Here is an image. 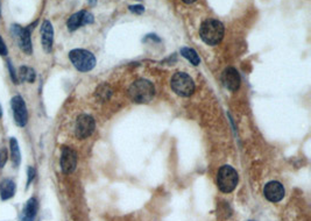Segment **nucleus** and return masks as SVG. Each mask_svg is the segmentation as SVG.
I'll return each mask as SVG.
<instances>
[{
  "instance_id": "1",
  "label": "nucleus",
  "mask_w": 311,
  "mask_h": 221,
  "mask_svg": "<svg viewBox=\"0 0 311 221\" xmlns=\"http://www.w3.org/2000/svg\"><path fill=\"white\" fill-rule=\"evenodd\" d=\"M224 25L216 19H208L200 27L201 39L209 46H217L224 37Z\"/></svg>"
},
{
  "instance_id": "2",
  "label": "nucleus",
  "mask_w": 311,
  "mask_h": 221,
  "mask_svg": "<svg viewBox=\"0 0 311 221\" xmlns=\"http://www.w3.org/2000/svg\"><path fill=\"white\" fill-rule=\"evenodd\" d=\"M130 98L137 104H148L155 95V89L147 80H138L130 86Z\"/></svg>"
},
{
  "instance_id": "3",
  "label": "nucleus",
  "mask_w": 311,
  "mask_h": 221,
  "mask_svg": "<svg viewBox=\"0 0 311 221\" xmlns=\"http://www.w3.org/2000/svg\"><path fill=\"white\" fill-rule=\"evenodd\" d=\"M238 172L230 166H223L217 174V185L224 193H230L238 185Z\"/></svg>"
},
{
  "instance_id": "4",
  "label": "nucleus",
  "mask_w": 311,
  "mask_h": 221,
  "mask_svg": "<svg viewBox=\"0 0 311 221\" xmlns=\"http://www.w3.org/2000/svg\"><path fill=\"white\" fill-rule=\"evenodd\" d=\"M69 58L75 68L82 72L91 71L96 65V57L91 51L85 49H74L69 52Z\"/></svg>"
},
{
  "instance_id": "5",
  "label": "nucleus",
  "mask_w": 311,
  "mask_h": 221,
  "mask_svg": "<svg viewBox=\"0 0 311 221\" xmlns=\"http://www.w3.org/2000/svg\"><path fill=\"white\" fill-rule=\"evenodd\" d=\"M170 86L176 95L181 97H189L195 92L193 78L185 72H176L171 78Z\"/></svg>"
},
{
  "instance_id": "6",
  "label": "nucleus",
  "mask_w": 311,
  "mask_h": 221,
  "mask_svg": "<svg viewBox=\"0 0 311 221\" xmlns=\"http://www.w3.org/2000/svg\"><path fill=\"white\" fill-rule=\"evenodd\" d=\"M96 123L95 119L91 115L88 114H81L76 120V125H75V134L78 138L84 140V138L89 137L95 130Z\"/></svg>"
},
{
  "instance_id": "7",
  "label": "nucleus",
  "mask_w": 311,
  "mask_h": 221,
  "mask_svg": "<svg viewBox=\"0 0 311 221\" xmlns=\"http://www.w3.org/2000/svg\"><path fill=\"white\" fill-rule=\"evenodd\" d=\"M12 34L18 41L20 49L25 52V54L31 55L33 52L32 46V39H31V28H24L21 26L13 25L12 26Z\"/></svg>"
},
{
  "instance_id": "8",
  "label": "nucleus",
  "mask_w": 311,
  "mask_h": 221,
  "mask_svg": "<svg viewBox=\"0 0 311 221\" xmlns=\"http://www.w3.org/2000/svg\"><path fill=\"white\" fill-rule=\"evenodd\" d=\"M11 105H12L16 123L19 127H25L28 121V112L27 107H26L25 100L22 99L20 96H16L11 100Z\"/></svg>"
},
{
  "instance_id": "9",
  "label": "nucleus",
  "mask_w": 311,
  "mask_h": 221,
  "mask_svg": "<svg viewBox=\"0 0 311 221\" xmlns=\"http://www.w3.org/2000/svg\"><path fill=\"white\" fill-rule=\"evenodd\" d=\"M264 194L266 199L271 201V203H279L284 198L286 190L280 182L272 181L265 185Z\"/></svg>"
},
{
  "instance_id": "10",
  "label": "nucleus",
  "mask_w": 311,
  "mask_h": 221,
  "mask_svg": "<svg viewBox=\"0 0 311 221\" xmlns=\"http://www.w3.org/2000/svg\"><path fill=\"white\" fill-rule=\"evenodd\" d=\"M95 18H93L92 13L88 12V11H80V12L75 13L71 16L68 21H67V27L70 32H74L84 25L92 24Z\"/></svg>"
},
{
  "instance_id": "11",
  "label": "nucleus",
  "mask_w": 311,
  "mask_h": 221,
  "mask_svg": "<svg viewBox=\"0 0 311 221\" xmlns=\"http://www.w3.org/2000/svg\"><path fill=\"white\" fill-rule=\"evenodd\" d=\"M77 167V154L74 149L63 147L61 154V169L66 175L73 174Z\"/></svg>"
},
{
  "instance_id": "12",
  "label": "nucleus",
  "mask_w": 311,
  "mask_h": 221,
  "mask_svg": "<svg viewBox=\"0 0 311 221\" xmlns=\"http://www.w3.org/2000/svg\"><path fill=\"white\" fill-rule=\"evenodd\" d=\"M222 82L227 90L237 91L240 86V75L234 68H227L222 75Z\"/></svg>"
},
{
  "instance_id": "13",
  "label": "nucleus",
  "mask_w": 311,
  "mask_h": 221,
  "mask_svg": "<svg viewBox=\"0 0 311 221\" xmlns=\"http://www.w3.org/2000/svg\"><path fill=\"white\" fill-rule=\"evenodd\" d=\"M52 41H54V28L50 21L44 20L41 26V42L46 52L51 51Z\"/></svg>"
},
{
  "instance_id": "14",
  "label": "nucleus",
  "mask_w": 311,
  "mask_h": 221,
  "mask_svg": "<svg viewBox=\"0 0 311 221\" xmlns=\"http://www.w3.org/2000/svg\"><path fill=\"white\" fill-rule=\"evenodd\" d=\"M37 208H39V205H37L36 198H31L22 209L21 214L19 216V221H34Z\"/></svg>"
},
{
  "instance_id": "15",
  "label": "nucleus",
  "mask_w": 311,
  "mask_h": 221,
  "mask_svg": "<svg viewBox=\"0 0 311 221\" xmlns=\"http://www.w3.org/2000/svg\"><path fill=\"white\" fill-rule=\"evenodd\" d=\"M16 194V183L11 179H4L0 183V198L3 200H9Z\"/></svg>"
},
{
  "instance_id": "16",
  "label": "nucleus",
  "mask_w": 311,
  "mask_h": 221,
  "mask_svg": "<svg viewBox=\"0 0 311 221\" xmlns=\"http://www.w3.org/2000/svg\"><path fill=\"white\" fill-rule=\"evenodd\" d=\"M10 149H11V157H12V163L14 168H18L21 163V153L19 148V143L14 137L11 138L10 141Z\"/></svg>"
},
{
  "instance_id": "17",
  "label": "nucleus",
  "mask_w": 311,
  "mask_h": 221,
  "mask_svg": "<svg viewBox=\"0 0 311 221\" xmlns=\"http://www.w3.org/2000/svg\"><path fill=\"white\" fill-rule=\"evenodd\" d=\"M181 55L183 57L188 59V61L191 63V64L194 65H200L201 63V58L200 56L196 51H195L193 48H188V47H183L181 49Z\"/></svg>"
},
{
  "instance_id": "18",
  "label": "nucleus",
  "mask_w": 311,
  "mask_h": 221,
  "mask_svg": "<svg viewBox=\"0 0 311 221\" xmlns=\"http://www.w3.org/2000/svg\"><path fill=\"white\" fill-rule=\"evenodd\" d=\"M19 77H20V81L22 82H28V83H34L36 73L35 71L33 70L29 66H21L20 70H19Z\"/></svg>"
},
{
  "instance_id": "19",
  "label": "nucleus",
  "mask_w": 311,
  "mask_h": 221,
  "mask_svg": "<svg viewBox=\"0 0 311 221\" xmlns=\"http://www.w3.org/2000/svg\"><path fill=\"white\" fill-rule=\"evenodd\" d=\"M35 177V169L33 167H28L27 169V184H26V187L28 189V186L31 185V183L33 182V179Z\"/></svg>"
},
{
  "instance_id": "20",
  "label": "nucleus",
  "mask_w": 311,
  "mask_h": 221,
  "mask_svg": "<svg viewBox=\"0 0 311 221\" xmlns=\"http://www.w3.org/2000/svg\"><path fill=\"white\" fill-rule=\"evenodd\" d=\"M7 151L6 148H3L0 149V168H4V166H5L6 162H7Z\"/></svg>"
},
{
  "instance_id": "21",
  "label": "nucleus",
  "mask_w": 311,
  "mask_h": 221,
  "mask_svg": "<svg viewBox=\"0 0 311 221\" xmlns=\"http://www.w3.org/2000/svg\"><path fill=\"white\" fill-rule=\"evenodd\" d=\"M129 9L131 12H133L136 14H142L145 12V7L142 5H132V6H130Z\"/></svg>"
},
{
  "instance_id": "22",
  "label": "nucleus",
  "mask_w": 311,
  "mask_h": 221,
  "mask_svg": "<svg viewBox=\"0 0 311 221\" xmlns=\"http://www.w3.org/2000/svg\"><path fill=\"white\" fill-rule=\"evenodd\" d=\"M7 54H9V50H7V47H6L5 42H4L3 37L0 36V55L6 56Z\"/></svg>"
},
{
  "instance_id": "23",
  "label": "nucleus",
  "mask_w": 311,
  "mask_h": 221,
  "mask_svg": "<svg viewBox=\"0 0 311 221\" xmlns=\"http://www.w3.org/2000/svg\"><path fill=\"white\" fill-rule=\"evenodd\" d=\"M9 69H10L11 77H12L13 82H14V83H16V84H18V82H19V80H18V76H17V73H16V70L13 69V65L11 64V62H9Z\"/></svg>"
},
{
  "instance_id": "24",
  "label": "nucleus",
  "mask_w": 311,
  "mask_h": 221,
  "mask_svg": "<svg viewBox=\"0 0 311 221\" xmlns=\"http://www.w3.org/2000/svg\"><path fill=\"white\" fill-rule=\"evenodd\" d=\"M182 2L185 3V4H193V3L196 2V0H182Z\"/></svg>"
},
{
  "instance_id": "25",
  "label": "nucleus",
  "mask_w": 311,
  "mask_h": 221,
  "mask_svg": "<svg viewBox=\"0 0 311 221\" xmlns=\"http://www.w3.org/2000/svg\"><path fill=\"white\" fill-rule=\"evenodd\" d=\"M88 2H89L90 5H92V6L96 5V4H97V0H88Z\"/></svg>"
},
{
  "instance_id": "26",
  "label": "nucleus",
  "mask_w": 311,
  "mask_h": 221,
  "mask_svg": "<svg viewBox=\"0 0 311 221\" xmlns=\"http://www.w3.org/2000/svg\"><path fill=\"white\" fill-rule=\"evenodd\" d=\"M3 117V110H2V106H0V118Z\"/></svg>"
},
{
  "instance_id": "27",
  "label": "nucleus",
  "mask_w": 311,
  "mask_h": 221,
  "mask_svg": "<svg viewBox=\"0 0 311 221\" xmlns=\"http://www.w3.org/2000/svg\"><path fill=\"white\" fill-rule=\"evenodd\" d=\"M0 16H2V12H0Z\"/></svg>"
}]
</instances>
